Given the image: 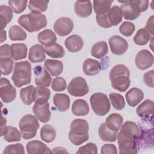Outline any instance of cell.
Wrapping results in <instances>:
<instances>
[{
	"label": "cell",
	"instance_id": "1",
	"mask_svg": "<svg viewBox=\"0 0 154 154\" xmlns=\"http://www.w3.org/2000/svg\"><path fill=\"white\" fill-rule=\"evenodd\" d=\"M129 69L123 64L114 66L109 72V79L112 88L120 92L127 90L131 84Z\"/></svg>",
	"mask_w": 154,
	"mask_h": 154
},
{
	"label": "cell",
	"instance_id": "2",
	"mask_svg": "<svg viewBox=\"0 0 154 154\" xmlns=\"http://www.w3.org/2000/svg\"><path fill=\"white\" fill-rule=\"evenodd\" d=\"M19 24L29 32L38 31L47 25V19L45 14L31 11L20 16L17 20Z\"/></svg>",
	"mask_w": 154,
	"mask_h": 154
},
{
	"label": "cell",
	"instance_id": "3",
	"mask_svg": "<svg viewBox=\"0 0 154 154\" xmlns=\"http://www.w3.org/2000/svg\"><path fill=\"white\" fill-rule=\"evenodd\" d=\"M69 139L74 145L78 146L87 141L89 138V126L87 120L81 119L73 120L70 124Z\"/></svg>",
	"mask_w": 154,
	"mask_h": 154
},
{
	"label": "cell",
	"instance_id": "4",
	"mask_svg": "<svg viewBox=\"0 0 154 154\" xmlns=\"http://www.w3.org/2000/svg\"><path fill=\"white\" fill-rule=\"evenodd\" d=\"M11 79L14 85L17 88L29 84L31 81V66L30 63L28 61L16 62L14 64Z\"/></svg>",
	"mask_w": 154,
	"mask_h": 154
},
{
	"label": "cell",
	"instance_id": "5",
	"mask_svg": "<svg viewBox=\"0 0 154 154\" xmlns=\"http://www.w3.org/2000/svg\"><path fill=\"white\" fill-rule=\"evenodd\" d=\"M19 127L21 137L25 140H29L35 137L39 128V123L35 116L26 114L20 120Z\"/></svg>",
	"mask_w": 154,
	"mask_h": 154
},
{
	"label": "cell",
	"instance_id": "6",
	"mask_svg": "<svg viewBox=\"0 0 154 154\" xmlns=\"http://www.w3.org/2000/svg\"><path fill=\"white\" fill-rule=\"evenodd\" d=\"M90 102L94 112L99 116L106 115L109 111L111 104L106 95L102 93H95L93 94Z\"/></svg>",
	"mask_w": 154,
	"mask_h": 154
},
{
	"label": "cell",
	"instance_id": "7",
	"mask_svg": "<svg viewBox=\"0 0 154 154\" xmlns=\"http://www.w3.org/2000/svg\"><path fill=\"white\" fill-rule=\"evenodd\" d=\"M141 134L138 125L132 121H126L121 126L120 131L117 134V139H129L137 141Z\"/></svg>",
	"mask_w": 154,
	"mask_h": 154
},
{
	"label": "cell",
	"instance_id": "8",
	"mask_svg": "<svg viewBox=\"0 0 154 154\" xmlns=\"http://www.w3.org/2000/svg\"><path fill=\"white\" fill-rule=\"evenodd\" d=\"M69 93L75 97L84 96L88 93L89 88L85 79L81 76L72 79L67 86Z\"/></svg>",
	"mask_w": 154,
	"mask_h": 154
},
{
	"label": "cell",
	"instance_id": "9",
	"mask_svg": "<svg viewBox=\"0 0 154 154\" xmlns=\"http://www.w3.org/2000/svg\"><path fill=\"white\" fill-rule=\"evenodd\" d=\"M118 2L123 4L120 7V10L125 19L133 20L140 16L141 10L138 5L137 0L118 1Z\"/></svg>",
	"mask_w": 154,
	"mask_h": 154
},
{
	"label": "cell",
	"instance_id": "10",
	"mask_svg": "<svg viewBox=\"0 0 154 154\" xmlns=\"http://www.w3.org/2000/svg\"><path fill=\"white\" fill-rule=\"evenodd\" d=\"M0 96L2 101L7 103L13 102L16 97V88L5 78L1 79Z\"/></svg>",
	"mask_w": 154,
	"mask_h": 154
},
{
	"label": "cell",
	"instance_id": "11",
	"mask_svg": "<svg viewBox=\"0 0 154 154\" xmlns=\"http://www.w3.org/2000/svg\"><path fill=\"white\" fill-rule=\"evenodd\" d=\"M74 26L72 20L67 17L58 18L54 23V29L60 36L64 37L69 34Z\"/></svg>",
	"mask_w": 154,
	"mask_h": 154
},
{
	"label": "cell",
	"instance_id": "12",
	"mask_svg": "<svg viewBox=\"0 0 154 154\" xmlns=\"http://www.w3.org/2000/svg\"><path fill=\"white\" fill-rule=\"evenodd\" d=\"M135 62L138 69L142 70H146L153 65V56L149 51L143 49L137 53Z\"/></svg>",
	"mask_w": 154,
	"mask_h": 154
},
{
	"label": "cell",
	"instance_id": "13",
	"mask_svg": "<svg viewBox=\"0 0 154 154\" xmlns=\"http://www.w3.org/2000/svg\"><path fill=\"white\" fill-rule=\"evenodd\" d=\"M111 51L115 55H122L128 50V42L119 35H113L109 38Z\"/></svg>",
	"mask_w": 154,
	"mask_h": 154
},
{
	"label": "cell",
	"instance_id": "14",
	"mask_svg": "<svg viewBox=\"0 0 154 154\" xmlns=\"http://www.w3.org/2000/svg\"><path fill=\"white\" fill-rule=\"evenodd\" d=\"M35 83L38 87H48L52 82V78L45 67L37 66L34 69Z\"/></svg>",
	"mask_w": 154,
	"mask_h": 154
},
{
	"label": "cell",
	"instance_id": "15",
	"mask_svg": "<svg viewBox=\"0 0 154 154\" xmlns=\"http://www.w3.org/2000/svg\"><path fill=\"white\" fill-rule=\"evenodd\" d=\"M32 111L35 117L42 123H47L51 119V112L48 102L43 103H35L32 107Z\"/></svg>",
	"mask_w": 154,
	"mask_h": 154
},
{
	"label": "cell",
	"instance_id": "16",
	"mask_svg": "<svg viewBox=\"0 0 154 154\" xmlns=\"http://www.w3.org/2000/svg\"><path fill=\"white\" fill-rule=\"evenodd\" d=\"M26 149L29 154L51 153L50 149L43 143L38 140H33L26 144Z\"/></svg>",
	"mask_w": 154,
	"mask_h": 154
},
{
	"label": "cell",
	"instance_id": "17",
	"mask_svg": "<svg viewBox=\"0 0 154 154\" xmlns=\"http://www.w3.org/2000/svg\"><path fill=\"white\" fill-rule=\"evenodd\" d=\"M1 136L7 142L19 141L21 138L20 132L18 129L11 126H5L1 128Z\"/></svg>",
	"mask_w": 154,
	"mask_h": 154
},
{
	"label": "cell",
	"instance_id": "18",
	"mask_svg": "<svg viewBox=\"0 0 154 154\" xmlns=\"http://www.w3.org/2000/svg\"><path fill=\"white\" fill-rule=\"evenodd\" d=\"M46 58L44 48L38 44L32 46L29 49L28 59L34 63H41Z\"/></svg>",
	"mask_w": 154,
	"mask_h": 154
},
{
	"label": "cell",
	"instance_id": "19",
	"mask_svg": "<svg viewBox=\"0 0 154 154\" xmlns=\"http://www.w3.org/2000/svg\"><path fill=\"white\" fill-rule=\"evenodd\" d=\"M119 153H137V144L135 140L129 139H117Z\"/></svg>",
	"mask_w": 154,
	"mask_h": 154
},
{
	"label": "cell",
	"instance_id": "20",
	"mask_svg": "<svg viewBox=\"0 0 154 154\" xmlns=\"http://www.w3.org/2000/svg\"><path fill=\"white\" fill-rule=\"evenodd\" d=\"M76 14L81 17H87L92 13V5L90 1H76L74 5Z\"/></svg>",
	"mask_w": 154,
	"mask_h": 154
},
{
	"label": "cell",
	"instance_id": "21",
	"mask_svg": "<svg viewBox=\"0 0 154 154\" xmlns=\"http://www.w3.org/2000/svg\"><path fill=\"white\" fill-rule=\"evenodd\" d=\"M126 99L128 105L131 107L137 106L144 98V93L138 88H132L126 93Z\"/></svg>",
	"mask_w": 154,
	"mask_h": 154
},
{
	"label": "cell",
	"instance_id": "22",
	"mask_svg": "<svg viewBox=\"0 0 154 154\" xmlns=\"http://www.w3.org/2000/svg\"><path fill=\"white\" fill-rule=\"evenodd\" d=\"M64 44L69 52H77L82 48L84 41L80 36L75 34L68 37L65 40Z\"/></svg>",
	"mask_w": 154,
	"mask_h": 154
},
{
	"label": "cell",
	"instance_id": "23",
	"mask_svg": "<svg viewBox=\"0 0 154 154\" xmlns=\"http://www.w3.org/2000/svg\"><path fill=\"white\" fill-rule=\"evenodd\" d=\"M154 110V103L153 100L146 99L143 101L136 109L138 116L143 119H149V116H153Z\"/></svg>",
	"mask_w": 154,
	"mask_h": 154
},
{
	"label": "cell",
	"instance_id": "24",
	"mask_svg": "<svg viewBox=\"0 0 154 154\" xmlns=\"http://www.w3.org/2000/svg\"><path fill=\"white\" fill-rule=\"evenodd\" d=\"M27 51V46L24 43H13L10 46V56L14 61L25 58Z\"/></svg>",
	"mask_w": 154,
	"mask_h": 154
},
{
	"label": "cell",
	"instance_id": "25",
	"mask_svg": "<svg viewBox=\"0 0 154 154\" xmlns=\"http://www.w3.org/2000/svg\"><path fill=\"white\" fill-rule=\"evenodd\" d=\"M82 69L86 75L93 76L99 73L101 66L100 63L96 60L87 58L84 61Z\"/></svg>",
	"mask_w": 154,
	"mask_h": 154
},
{
	"label": "cell",
	"instance_id": "26",
	"mask_svg": "<svg viewBox=\"0 0 154 154\" xmlns=\"http://www.w3.org/2000/svg\"><path fill=\"white\" fill-rule=\"evenodd\" d=\"M51 92L49 88L43 87H36L33 91V100L37 103H43L48 101Z\"/></svg>",
	"mask_w": 154,
	"mask_h": 154
},
{
	"label": "cell",
	"instance_id": "27",
	"mask_svg": "<svg viewBox=\"0 0 154 154\" xmlns=\"http://www.w3.org/2000/svg\"><path fill=\"white\" fill-rule=\"evenodd\" d=\"M70 98L68 95L64 93H57L53 97L55 106L59 111H66L70 106Z\"/></svg>",
	"mask_w": 154,
	"mask_h": 154
},
{
	"label": "cell",
	"instance_id": "28",
	"mask_svg": "<svg viewBox=\"0 0 154 154\" xmlns=\"http://www.w3.org/2000/svg\"><path fill=\"white\" fill-rule=\"evenodd\" d=\"M37 39L40 43L45 47L55 43L57 38L55 34L52 30L46 29L38 34Z\"/></svg>",
	"mask_w": 154,
	"mask_h": 154
},
{
	"label": "cell",
	"instance_id": "29",
	"mask_svg": "<svg viewBox=\"0 0 154 154\" xmlns=\"http://www.w3.org/2000/svg\"><path fill=\"white\" fill-rule=\"evenodd\" d=\"M90 111L88 103L84 99L75 100L72 106V112L76 116H84L87 115Z\"/></svg>",
	"mask_w": 154,
	"mask_h": 154
},
{
	"label": "cell",
	"instance_id": "30",
	"mask_svg": "<svg viewBox=\"0 0 154 154\" xmlns=\"http://www.w3.org/2000/svg\"><path fill=\"white\" fill-rule=\"evenodd\" d=\"M117 132L110 130L106 126L105 122L101 124L98 129V134L100 138L103 141L114 142L117 140Z\"/></svg>",
	"mask_w": 154,
	"mask_h": 154
},
{
	"label": "cell",
	"instance_id": "31",
	"mask_svg": "<svg viewBox=\"0 0 154 154\" xmlns=\"http://www.w3.org/2000/svg\"><path fill=\"white\" fill-rule=\"evenodd\" d=\"M123 122V117L118 113H112L106 119L105 123L107 127L114 132H118Z\"/></svg>",
	"mask_w": 154,
	"mask_h": 154
},
{
	"label": "cell",
	"instance_id": "32",
	"mask_svg": "<svg viewBox=\"0 0 154 154\" xmlns=\"http://www.w3.org/2000/svg\"><path fill=\"white\" fill-rule=\"evenodd\" d=\"M44 64L48 72L54 76H58L63 72V63L61 61L48 59Z\"/></svg>",
	"mask_w": 154,
	"mask_h": 154
},
{
	"label": "cell",
	"instance_id": "33",
	"mask_svg": "<svg viewBox=\"0 0 154 154\" xmlns=\"http://www.w3.org/2000/svg\"><path fill=\"white\" fill-rule=\"evenodd\" d=\"M107 16L109 22L112 26H117L122 21L123 14L120 8L117 5H114L109 9Z\"/></svg>",
	"mask_w": 154,
	"mask_h": 154
},
{
	"label": "cell",
	"instance_id": "34",
	"mask_svg": "<svg viewBox=\"0 0 154 154\" xmlns=\"http://www.w3.org/2000/svg\"><path fill=\"white\" fill-rule=\"evenodd\" d=\"M13 18V10L11 8L5 5L0 6V19L1 29L2 31L7 25L11 20Z\"/></svg>",
	"mask_w": 154,
	"mask_h": 154
},
{
	"label": "cell",
	"instance_id": "35",
	"mask_svg": "<svg viewBox=\"0 0 154 154\" xmlns=\"http://www.w3.org/2000/svg\"><path fill=\"white\" fill-rule=\"evenodd\" d=\"M108 52L107 43L104 41L99 42L95 43L91 48V55L98 59L105 56Z\"/></svg>",
	"mask_w": 154,
	"mask_h": 154
},
{
	"label": "cell",
	"instance_id": "36",
	"mask_svg": "<svg viewBox=\"0 0 154 154\" xmlns=\"http://www.w3.org/2000/svg\"><path fill=\"white\" fill-rule=\"evenodd\" d=\"M40 137L46 143L52 142L56 137L55 128L50 125H43L40 130Z\"/></svg>",
	"mask_w": 154,
	"mask_h": 154
},
{
	"label": "cell",
	"instance_id": "37",
	"mask_svg": "<svg viewBox=\"0 0 154 154\" xmlns=\"http://www.w3.org/2000/svg\"><path fill=\"white\" fill-rule=\"evenodd\" d=\"M44 49L45 53L52 58H62L65 55V51L63 48L57 43L44 47Z\"/></svg>",
	"mask_w": 154,
	"mask_h": 154
},
{
	"label": "cell",
	"instance_id": "38",
	"mask_svg": "<svg viewBox=\"0 0 154 154\" xmlns=\"http://www.w3.org/2000/svg\"><path fill=\"white\" fill-rule=\"evenodd\" d=\"M112 1L109 0H97L93 1V8L94 12L97 14L107 13L111 8Z\"/></svg>",
	"mask_w": 154,
	"mask_h": 154
},
{
	"label": "cell",
	"instance_id": "39",
	"mask_svg": "<svg viewBox=\"0 0 154 154\" xmlns=\"http://www.w3.org/2000/svg\"><path fill=\"white\" fill-rule=\"evenodd\" d=\"M8 35L10 39L12 41L25 40L27 37L24 29L18 25L12 26L9 29Z\"/></svg>",
	"mask_w": 154,
	"mask_h": 154
},
{
	"label": "cell",
	"instance_id": "40",
	"mask_svg": "<svg viewBox=\"0 0 154 154\" xmlns=\"http://www.w3.org/2000/svg\"><path fill=\"white\" fill-rule=\"evenodd\" d=\"M34 87L31 85L28 87L22 88L20 90V97L22 102L27 105H30L34 102L33 100V91Z\"/></svg>",
	"mask_w": 154,
	"mask_h": 154
},
{
	"label": "cell",
	"instance_id": "41",
	"mask_svg": "<svg viewBox=\"0 0 154 154\" xmlns=\"http://www.w3.org/2000/svg\"><path fill=\"white\" fill-rule=\"evenodd\" d=\"M0 65L1 74L8 75L13 71L14 62L10 56L0 57Z\"/></svg>",
	"mask_w": 154,
	"mask_h": 154
},
{
	"label": "cell",
	"instance_id": "42",
	"mask_svg": "<svg viewBox=\"0 0 154 154\" xmlns=\"http://www.w3.org/2000/svg\"><path fill=\"white\" fill-rule=\"evenodd\" d=\"M150 39V35L145 28L140 29L134 37V42L137 45H145Z\"/></svg>",
	"mask_w": 154,
	"mask_h": 154
},
{
	"label": "cell",
	"instance_id": "43",
	"mask_svg": "<svg viewBox=\"0 0 154 154\" xmlns=\"http://www.w3.org/2000/svg\"><path fill=\"white\" fill-rule=\"evenodd\" d=\"M109 97L114 108L117 110H121L125 106V100L123 96L119 93H111L109 94Z\"/></svg>",
	"mask_w": 154,
	"mask_h": 154
},
{
	"label": "cell",
	"instance_id": "44",
	"mask_svg": "<svg viewBox=\"0 0 154 154\" xmlns=\"http://www.w3.org/2000/svg\"><path fill=\"white\" fill-rule=\"evenodd\" d=\"M49 1H29L28 8L31 11L42 13L46 11L48 8Z\"/></svg>",
	"mask_w": 154,
	"mask_h": 154
},
{
	"label": "cell",
	"instance_id": "45",
	"mask_svg": "<svg viewBox=\"0 0 154 154\" xmlns=\"http://www.w3.org/2000/svg\"><path fill=\"white\" fill-rule=\"evenodd\" d=\"M8 3L13 11L19 14L25 10L28 1L23 0H9Z\"/></svg>",
	"mask_w": 154,
	"mask_h": 154
},
{
	"label": "cell",
	"instance_id": "46",
	"mask_svg": "<svg viewBox=\"0 0 154 154\" xmlns=\"http://www.w3.org/2000/svg\"><path fill=\"white\" fill-rule=\"evenodd\" d=\"M135 29V25L128 21L123 22L119 27V31L120 33L126 37L131 35Z\"/></svg>",
	"mask_w": 154,
	"mask_h": 154
},
{
	"label": "cell",
	"instance_id": "47",
	"mask_svg": "<svg viewBox=\"0 0 154 154\" xmlns=\"http://www.w3.org/2000/svg\"><path fill=\"white\" fill-rule=\"evenodd\" d=\"M67 84L66 80L62 77L55 78L52 82L51 88L55 91H62L66 90Z\"/></svg>",
	"mask_w": 154,
	"mask_h": 154
},
{
	"label": "cell",
	"instance_id": "48",
	"mask_svg": "<svg viewBox=\"0 0 154 154\" xmlns=\"http://www.w3.org/2000/svg\"><path fill=\"white\" fill-rule=\"evenodd\" d=\"M76 154H97V147L93 143H88L87 144L80 147L78 151L76 152Z\"/></svg>",
	"mask_w": 154,
	"mask_h": 154
},
{
	"label": "cell",
	"instance_id": "49",
	"mask_svg": "<svg viewBox=\"0 0 154 154\" xmlns=\"http://www.w3.org/2000/svg\"><path fill=\"white\" fill-rule=\"evenodd\" d=\"M8 153H20L25 154V149L21 143H16L7 146L3 154Z\"/></svg>",
	"mask_w": 154,
	"mask_h": 154
},
{
	"label": "cell",
	"instance_id": "50",
	"mask_svg": "<svg viewBox=\"0 0 154 154\" xmlns=\"http://www.w3.org/2000/svg\"><path fill=\"white\" fill-rule=\"evenodd\" d=\"M107 13L103 14H97L96 16V19L97 21V24L103 28H108L112 26V25L109 22Z\"/></svg>",
	"mask_w": 154,
	"mask_h": 154
},
{
	"label": "cell",
	"instance_id": "51",
	"mask_svg": "<svg viewBox=\"0 0 154 154\" xmlns=\"http://www.w3.org/2000/svg\"><path fill=\"white\" fill-rule=\"evenodd\" d=\"M153 73L154 71L151 70L146 72L143 76V81L144 83L151 88H153Z\"/></svg>",
	"mask_w": 154,
	"mask_h": 154
},
{
	"label": "cell",
	"instance_id": "52",
	"mask_svg": "<svg viewBox=\"0 0 154 154\" xmlns=\"http://www.w3.org/2000/svg\"><path fill=\"white\" fill-rule=\"evenodd\" d=\"M101 153L106 154H117V150L116 146L112 144H105L101 148Z\"/></svg>",
	"mask_w": 154,
	"mask_h": 154
},
{
	"label": "cell",
	"instance_id": "53",
	"mask_svg": "<svg viewBox=\"0 0 154 154\" xmlns=\"http://www.w3.org/2000/svg\"><path fill=\"white\" fill-rule=\"evenodd\" d=\"M153 18H154V16H150L148 20H147V22L146 23V29L148 31V32L149 34H151L152 35H153L154 34V27H153V23H154V22H153Z\"/></svg>",
	"mask_w": 154,
	"mask_h": 154
},
{
	"label": "cell",
	"instance_id": "54",
	"mask_svg": "<svg viewBox=\"0 0 154 154\" xmlns=\"http://www.w3.org/2000/svg\"><path fill=\"white\" fill-rule=\"evenodd\" d=\"M10 55V46L5 44L0 47V57H7Z\"/></svg>",
	"mask_w": 154,
	"mask_h": 154
},
{
	"label": "cell",
	"instance_id": "55",
	"mask_svg": "<svg viewBox=\"0 0 154 154\" xmlns=\"http://www.w3.org/2000/svg\"><path fill=\"white\" fill-rule=\"evenodd\" d=\"M52 153H68L65 148L62 147H57L53 149Z\"/></svg>",
	"mask_w": 154,
	"mask_h": 154
},
{
	"label": "cell",
	"instance_id": "56",
	"mask_svg": "<svg viewBox=\"0 0 154 154\" xmlns=\"http://www.w3.org/2000/svg\"><path fill=\"white\" fill-rule=\"evenodd\" d=\"M1 43H3L4 41L6 40L7 38V35H6V31L4 30L1 31Z\"/></svg>",
	"mask_w": 154,
	"mask_h": 154
}]
</instances>
